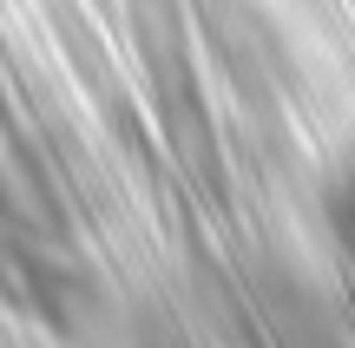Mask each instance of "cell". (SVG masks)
<instances>
[{
	"mask_svg": "<svg viewBox=\"0 0 355 348\" xmlns=\"http://www.w3.org/2000/svg\"><path fill=\"white\" fill-rule=\"evenodd\" d=\"M329 217H336V230H343V244L355 250V165L343 171V184L329 191Z\"/></svg>",
	"mask_w": 355,
	"mask_h": 348,
	"instance_id": "1",
	"label": "cell"
}]
</instances>
